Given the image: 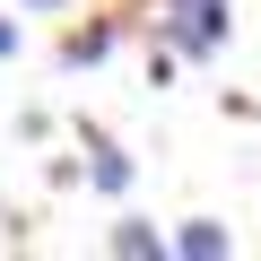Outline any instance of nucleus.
I'll return each mask as SVG.
<instances>
[{"mask_svg":"<svg viewBox=\"0 0 261 261\" xmlns=\"http://www.w3.org/2000/svg\"><path fill=\"white\" fill-rule=\"evenodd\" d=\"M226 9H235V0H166V18H157V27H166V44H174V53L218 61V53H226V35H235V18H226Z\"/></svg>","mask_w":261,"mask_h":261,"instance_id":"f257e3e1","label":"nucleus"},{"mask_svg":"<svg viewBox=\"0 0 261 261\" xmlns=\"http://www.w3.org/2000/svg\"><path fill=\"white\" fill-rule=\"evenodd\" d=\"M166 252H183V261H235V235H226L218 218H183V226L166 235Z\"/></svg>","mask_w":261,"mask_h":261,"instance_id":"f03ea898","label":"nucleus"},{"mask_svg":"<svg viewBox=\"0 0 261 261\" xmlns=\"http://www.w3.org/2000/svg\"><path fill=\"white\" fill-rule=\"evenodd\" d=\"M122 261H166V226L157 218H113V235H105Z\"/></svg>","mask_w":261,"mask_h":261,"instance_id":"7ed1b4c3","label":"nucleus"},{"mask_svg":"<svg viewBox=\"0 0 261 261\" xmlns=\"http://www.w3.org/2000/svg\"><path fill=\"white\" fill-rule=\"evenodd\" d=\"M87 183H96L105 200H122V192H130V157H122V148L105 140V130H96V140H87Z\"/></svg>","mask_w":261,"mask_h":261,"instance_id":"20e7f679","label":"nucleus"},{"mask_svg":"<svg viewBox=\"0 0 261 261\" xmlns=\"http://www.w3.org/2000/svg\"><path fill=\"white\" fill-rule=\"evenodd\" d=\"M113 35H122L113 18H96V27H70V35H61V70H96V61L113 53Z\"/></svg>","mask_w":261,"mask_h":261,"instance_id":"39448f33","label":"nucleus"},{"mask_svg":"<svg viewBox=\"0 0 261 261\" xmlns=\"http://www.w3.org/2000/svg\"><path fill=\"white\" fill-rule=\"evenodd\" d=\"M18 53H27V27H18L9 9H0V61H18Z\"/></svg>","mask_w":261,"mask_h":261,"instance_id":"423d86ee","label":"nucleus"},{"mask_svg":"<svg viewBox=\"0 0 261 261\" xmlns=\"http://www.w3.org/2000/svg\"><path fill=\"white\" fill-rule=\"evenodd\" d=\"M18 9H61V0H18Z\"/></svg>","mask_w":261,"mask_h":261,"instance_id":"0eeeda50","label":"nucleus"}]
</instances>
